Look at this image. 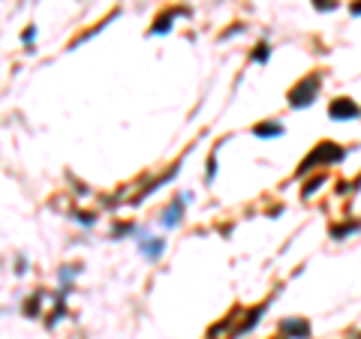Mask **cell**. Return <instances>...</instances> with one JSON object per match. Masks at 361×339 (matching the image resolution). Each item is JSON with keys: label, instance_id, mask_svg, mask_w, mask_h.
<instances>
[{"label": "cell", "instance_id": "7a4b0ae2", "mask_svg": "<svg viewBox=\"0 0 361 339\" xmlns=\"http://www.w3.org/2000/svg\"><path fill=\"white\" fill-rule=\"evenodd\" d=\"M316 94H319V78L316 76H307L305 81H298V85L292 87L289 105H292V109H305V105H310L316 99Z\"/></svg>", "mask_w": 361, "mask_h": 339}, {"label": "cell", "instance_id": "277c9868", "mask_svg": "<svg viewBox=\"0 0 361 339\" xmlns=\"http://www.w3.org/2000/svg\"><path fill=\"white\" fill-rule=\"evenodd\" d=\"M283 127H277V123H268V127H256L253 129V135H259V138H274V135H280Z\"/></svg>", "mask_w": 361, "mask_h": 339}, {"label": "cell", "instance_id": "5b68a950", "mask_svg": "<svg viewBox=\"0 0 361 339\" xmlns=\"http://www.w3.org/2000/svg\"><path fill=\"white\" fill-rule=\"evenodd\" d=\"M283 330H286V333H298V336H307V325H305V321H283Z\"/></svg>", "mask_w": 361, "mask_h": 339}, {"label": "cell", "instance_id": "6da1fadb", "mask_svg": "<svg viewBox=\"0 0 361 339\" xmlns=\"http://www.w3.org/2000/svg\"><path fill=\"white\" fill-rule=\"evenodd\" d=\"M343 160V151L338 144H331V142H325V144H316V151L307 156L305 162L298 165V175H307L313 165H325V162H340Z\"/></svg>", "mask_w": 361, "mask_h": 339}, {"label": "cell", "instance_id": "30bf717a", "mask_svg": "<svg viewBox=\"0 0 361 339\" xmlns=\"http://www.w3.org/2000/svg\"><path fill=\"white\" fill-rule=\"evenodd\" d=\"M352 12H355V15H361V3H355V6H352Z\"/></svg>", "mask_w": 361, "mask_h": 339}, {"label": "cell", "instance_id": "9c48e42d", "mask_svg": "<svg viewBox=\"0 0 361 339\" xmlns=\"http://www.w3.org/2000/svg\"><path fill=\"white\" fill-rule=\"evenodd\" d=\"M256 61H268V45H259L256 48Z\"/></svg>", "mask_w": 361, "mask_h": 339}, {"label": "cell", "instance_id": "ba28073f", "mask_svg": "<svg viewBox=\"0 0 361 339\" xmlns=\"http://www.w3.org/2000/svg\"><path fill=\"white\" fill-rule=\"evenodd\" d=\"M322 184H325V177H316V180H310V184L305 186V195H313V193H316V189L322 186Z\"/></svg>", "mask_w": 361, "mask_h": 339}, {"label": "cell", "instance_id": "8992f818", "mask_svg": "<svg viewBox=\"0 0 361 339\" xmlns=\"http://www.w3.org/2000/svg\"><path fill=\"white\" fill-rule=\"evenodd\" d=\"M172 19H175V12H166L160 21H154V30H151V33H166L169 24H172Z\"/></svg>", "mask_w": 361, "mask_h": 339}, {"label": "cell", "instance_id": "52a82bcc", "mask_svg": "<svg viewBox=\"0 0 361 339\" xmlns=\"http://www.w3.org/2000/svg\"><path fill=\"white\" fill-rule=\"evenodd\" d=\"M178 213H180V201H175V204H172V208L166 210L163 222H166V226H175V222H178Z\"/></svg>", "mask_w": 361, "mask_h": 339}, {"label": "cell", "instance_id": "3957f363", "mask_svg": "<svg viewBox=\"0 0 361 339\" xmlns=\"http://www.w3.org/2000/svg\"><path fill=\"white\" fill-rule=\"evenodd\" d=\"M328 114H331V120H349V118H358V105L349 102V99H334Z\"/></svg>", "mask_w": 361, "mask_h": 339}]
</instances>
